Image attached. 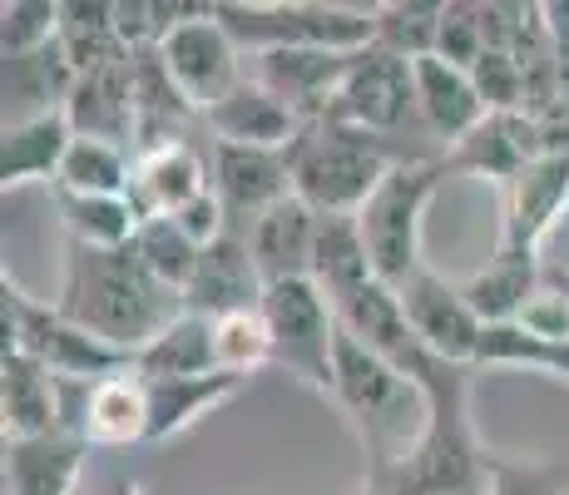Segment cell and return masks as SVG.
I'll return each instance as SVG.
<instances>
[{"label": "cell", "mask_w": 569, "mask_h": 495, "mask_svg": "<svg viewBox=\"0 0 569 495\" xmlns=\"http://www.w3.org/2000/svg\"><path fill=\"white\" fill-rule=\"evenodd\" d=\"M70 323H80L84 333H94L100 343L139 357L159 333H169L189 303L179 288L159 283L149 273V263L139 258V248H80L70 244L64 258L60 297H54Z\"/></svg>", "instance_id": "6da1fadb"}, {"label": "cell", "mask_w": 569, "mask_h": 495, "mask_svg": "<svg viewBox=\"0 0 569 495\" xmlns=\"http://www.w3.org/2000/svg\"><path fill=\"white\" fill-rule=\"evenodd\" d=\"M332 402L347 412L367 451V476L401 466L431 426V402L401 367L362 347L352 333H337V382Z\"/></svg>", "instance_id": "7a4b0ae2"}, {"label": "cell", "mask_w": 569, "mask_h": 495, "mask_svg": "<svg viewBox=\"0 0 569 495\" xmlns=\"http://www.w3.org/2000/svg\"><path fill=\"white\" fill-rule=\"evenodd\" d=\"M397 159H407V154H391L387 139L367 135V129L337 125V119H312L288 145L292 194H298L312 214H352L357 218Z\"/></svg>", "instance_id": "3957f363"}, {"label": "cell", "mask_w": 569, "mask_h": 495, "mask_svg": "<svg viewBox=\"0 0 569 495\" xmlns=\"http://www.w3.org/2000/svg\"><path fill=\"white\" fill-rule=\"evenodd\" d=\"M213 16L243 55L272 50H367L377 46V6L327 0H213Z\"/></svg>", "instance_id": "277c9868"}, {"label": "cell", "mask_w": 569, "mask_h": 495, "mask_svg": "<svg viewBox=\"0 0 569 495\" xmlns=\"http://www.w3.org/2000/svg\"><path fill=\"white\" fill-rule=\"evenodd\" d=\"M446 159H397L391 174L377 184V194L362 204L357 224H362V244L387 288H401L411 273H421V228L426 208H431L436 189L446 179Z\"/></svg>", "instance_id": "5b68a950"}, {"label": "cell", "mask_w": 569, "mask_h": 495, "mask_svg": "<svg viewBox=\"0 0 569 495\" xmlns=\"http://www.w3.org/2000/svg\"><path fill=\"white\" fill-rule=\"evenodd\" d=\"M0 327H6V352H26L40 367H50L64 387H90L114 372H129L134 357L119 347L100 343L94 333H84L80 323L60 313L54 303H40L16 283H0Z\"/></svg>", "instance_id": "8992f818"}, {"label": "cell", "mask_w": 569, "mask_h": 495, "mask_svg": "<svg viewBox=\"0 0 569 495\" xmlns=\"http://www.w3.org/2000/svg\"><path fill=\"white\" fill-rule=\"evenodd\" d=\"M262 317L272 333V362L288 367V377L308 382L312 392L332 396L337 382V307L312 278L268 283L262 293Z\"/></svg>", "instance_id": "52a82bcc"}, {"label": "cell", "mask_w": 569, "mask_h": 495, "mask_svg": "<svg viewBox=\"0 0 569 495\" xmlns=\"http://www.w3.org/2000/svg\"><path fill=\"white\" fill-rule=\"evenodd\" d=\"M159 60L169 70V80L179 85V95L193 105V115H208L228 90L243 85V50L223 30V20L213 16V6L169 30L159 46Z\"/></svg>", "instance_id": "ba28073f"}, {"label": "cell", "mask_w": 569, "mask_h": 495, "mask_svg": "<svg viewBox=\"0 0 569 495\" xmlns=\"http://www.w3.org/2000/svg\"><path fill=\"white\" fill-rule=\"evenodd\" d=\"M411 109H416L411 60H401V55H391L381 46H367V50H357V60H352V70H347L332 109H327V119L387 139L407 125Z\"/></svg>", "instance_id": "9c48e42d"}, {"label": "cell", "mask_w": 569, "mask_h": 495, "mask_svg": "<svg viewBox=\"0 0 569 495\" xmlns=\"http://www.w3.org/2000/svg\"><path fill=\"white\" fill-rule=\"evenodd\" d=\"M397 297H401V313H407V327L426 352H436L441 362H456V367H476L486 323L476 317V307L466 303V293L456 283L421 268L401 283Z\"/></svg>", "instance_id": "30bf717a"}, {"label": "cell", "mask_w": 569, "mask_h": 495, "mask_svg": "<svg viewBox=\"0 0 569 495\" xmlns=\"http://www.w3.org/2000/svg\"><path fill=\"white\" fill-rule=\"evenodd\" d=\"M213 194L228 214V228H233V234H248L268 208H278L282 198H292L288 154L213 145Z\"/></svg>", "instance_id": "8fae6325"}, {"label": "cell", "mask_w": 569, "mask_h": 495, "mask_svg": "<svg viewBox=\"0 0 569 495\" xmlns=\"http://www.w3.org/2000/svg\"><path fill=\"white\" fill-rule=\"evenodd\" d=\"M262 293H268V283H262L248 238L223 234L218 244H208L199 253V268H193L189 288H183V303H189V313L218 323V317H233V313H258Z\"/></svg>", "instance_id": "7c38bea8"}, {"label": "cell", "mask_w": 569, "mask_h": 495, "mask_svg": "<svg viewBox=\"0 0 569 495\" xmlns=\"http://www.w3.org/2000/svg\"><path fill=\"white\" fill-rule=\"evenodd\" d=\"M569 208V154H540L525 164L516 179L506 184V228H500V248L540 253L550 228Z\"/></svg>", "instance_id": "4fadbf2b"}, {"label": "cell", "mask_w": 569, "mask_h": 495, "mask_svg": "<svg viewBox=\"0 0 569 495\" xmlns=\"http://www.w3.org/2000/svg\"><path fill=\"white\" fill-rule=\"evenodd\" d=\"M253 80L268 85L302 125L312 119H327L337 90H342L347 70H352L357 50L342 55V50H272V55H253Z\"/></svg>", "instance_id": "5bb4252c"}, {"label": "cell", "mask_w": 569, "mask_h": 495, "mask_svg": "<svg viewBox=\"0 0 569 495\" xmlns=\"http://www.w3.org/2000/svg\"><path fill=\"white\" fill-rule=\"evenodd\" d=\"M545 149V129H540V115L535 109H496L486 115L476 129L451 145L446 154V169H461V174H486V179H500L510 184L525 164H535Z\"/></svg>", "instance_id": "9a60e30c"}, {"label": "cell", "mask_w": 569, "mask_h": 495, "mask_svg": "<svg viewBox=\"0 0 569 495\" xmlns=\"http://www.w3.org/2000/svg\"><path fill=\"white\" fill-rule=\"evenodd\" d=\"M0 426H6V442H36V436L70 432L64 382L26 352L0 357Z\"/></svg>", "instance_id": "2e32d148"}, {"label": "cell", "mask_w": 569, "mask_h": 495, "mask_svg": "<svg viewBox=\"0 0 569 495\" xmlns=\"http://www.w3.org/2000/svg\"><path fill=\"white\" fill-rule=\"evenodd\" d=\"M70 432H80L90 446L149 442V382L129 367V372H114V377L80 387V406H74Z\"/></svg>", "instance_id": "e0dca14e"}, {"label": "cell", "mask_w": 569, "mask_h": 495, "mask_svg": "<svg viewBox=\"0 0 569 495\" xmlns=\"http://www.w3.org/2000/svg\"><path fill=\"white\" fill-rule=\"evenodd\" d=\"M208 129H213V145H243V149H278L288 154V145L298 139L302 119L282 105L268 85H258L253 75H243L238 90H228L208 109Z\"/></svg>", "instance_id": "ac0fdd59"}, {"label": "cell", "mask_w": 569, "mask_h": 495, "mask_svg": "<svg viewBox=\"0 0 569 495\" xmlns=\"http://www.w3.org/2000/svg\"><path fill=\"white\" fill-rule=\"evenodd\" d=\"M64 119H70L74 139H104V145L124 149L139 135L134 119V60H119L109 70L80 75L70 99H64Z\"/></svg>", "instance_id": "d6986e66"}, {"label": "cell", "mask_w": 569, "mask_h": 495, "mask_svg": "<svg viewBox=\"0 0 569 495\" xmlns=\"http://www.w3.org/2000/svg\"><path fill=\"white\" fill-rule=\"evenodd\" d=\"M213 189L208 164L199 149L173 139V145L134 154V184H129V204L139 208V218H169L179 208H189L199 194Z\"/></svg>", "instance_id": "ffe728a7"}, {"label": "cell", "mask_w": 569, "mask_h": 495, "mask_svg": "<svg viewBox=\"0 0 569 495\" xmlns=\"http://www.w3.org/2000/svg\"><path fill=\"white\" fill-rule=\"evenodd\" d=\"M84 466H90V442L80 432L6 442V495H74Z\"/></svg>", "instance_id": "44dd1931"}, {"label": "cell", "mask_w": 569, "mask_h": 495, "mask_svg": "<svg viewBox=\"0 0 569 495\" xmlns=\"http://www.w3.org/2000/svg\"><path fill=\"white\" fill-rule=\"evenodd\" d=\"M411 75H416V115L441 139H451V145H461L470 129L490 115L476 75L461 70V65L441 60V55H426V60H411Z\"/></svg>", "instance_id": "7402d4cb"}, {"label": "cell", "mask_w": 569, "mask_h": 495, "mask_svg": "<svg viewBox=\"0 0 569 495\" xmlns=\"http://www.w3.org/2000/svg\"><path fill=\"white\" fill-rule=\"evenodd\" d=\"M248 248L262 273V283H292V278H312V244H317V214L302 204L298 194L282 198L278 208L258 218L248 228Z\"/></svg>", "instance_id": "603a6c76"}, {"label": "cell", "mask_w": 569, "mask_h": 495, "mask_svg": "<svg viewBox=\"0 0 569 495\" xmlns=\"http://www.w3.org/2000/svg\"><path fill=\"white\" fill-rule=\"evenodd\" d=\"M74 145L70 119L60 115H40L26 125H10L0 139V184L10 189H26V184H54L60 179V164Z\"/></svg>", "instance_id": "cb8c5ba5"}, {"label": "cell", "mask_w": 569, "mask_h": 495, "mask_svg": "<svg viewBox=\"0 0 569 495\" xmlns=\"http://www.w3.org/2000/svg\"><path fill=\"white\" fill-rule=\"evenodd\" d=\"M248 377L233 372H208V377H173V382H149V442H169L203 422L208 412H218L223 402H233L243 392Z\"/></svg>", "instance_id": "d4e9b609"}, {"label": "cell", "mask_w": 569, "mask_h": 495, "mask_svg": "<svg viewBox=\"0 0 569 495\" xmlns=\"http://www.w3.org/2000/svg\"><path fill=\"white\" fill-rule=\"evenodd\" d=\"M70 90H74V70H70V60H64L60 40H54L50 50L6 60V129L26 125V119H40V115H60Z\"/></svg>", "instance_id": "484cf974"}, {"label": "cell", "mask_w": 569, "mask_h": 495, "mask_svg": "<svg viewBox=\"0 0 569 495\" xmlns=\"http://www.w3.org/2000/svg\"><path fill=\"white\" fill-rule=\"evenodd\" d=\"M540 263L535 253H520V248H496V258L476 273L470 283H461L466 303L476 307V317L486 327H500V323H516L520 307L535 297L540 288Z\"/></svg>", "instance_id": "4316f807"}, {"label": "cell", "mask_w": 569, "mask_h": 495, "mask_svg": "<svg viewBox=\"0 0 569 495\" xmlns=\"http://www.w3.org/2000/svg\"><path fill=\"white\" fill-rule=\"evenodd\" d=\"M377 278L362 244V224L352 214H317V244H312V283L327 297H347Z\"/></svg>", "instance_id": "83f0119b"}, {"label": "cell", "mask_w": 569, "mask_h": 495, "mask_svg": "<svg viewBox=\"0 0 569 495\" xmlns=\"http://www.w3.org/2000/svg\"><path fill=\"white\" fill-rule=\"evenodd\" d=\"M54 204H60L64 234L80 248H129L139 234V208L129 204V194H70L54 189Z\"/></svg>", "instance_id": "f1b7e54d"}, {"label": "cell", "mask_w": 569, "mask_h": 495, "mask_svg": "<svg viewBox=\"0 0 569 495\" xmlns=\"http://www.w3.org/2000/svg\"><path fill=\"white\" fill-rule=\"evenodd\" d=\"M134 372L144 382H173V377H208L218 372L213 357V323L199 313H183L169 333H159L154 343L134 357Z\"/></svg>", "instance_id": "f546056e"}, {"label": "cell", "mask_w": 569, "mask_h": 495, "mask_svg": "<svg viewBox=\"0 0 569 495\" xmlns=\"http://www.w3.org/2000/svg\"><path fill=\"white\" fill-rule=\"evenodd\" d=\"M446 0H387L377 6V46L401 60H426L441 46Z\"/></svg>", "instance_id": "4dcf8cb0"}, {"label": "cell", "mask_w": 569, "mask_h": 495, "mask_svg": "<svg viewBox=\"0 0 569 495\" xmlns=\"http://www.w3.org/2000/svg\"><path fill=\"white\" fill-rule=\"evenodd\" d=\"M134 184V159H129L119 145H104V139H74L70 154L60 164V179L54 189L70 194H129Z\"/></svg>", "instance_id": "1f68e13d"}, {"label": "cell", "mask_w": 569, "mask_h": 495, "mask_svg": "<svg viewBox=\"0 0 569 495\" xmlns=\"http://www.w3.org/2000/svg\"><path fill=\"white\" fill-rule=\"evenodd\" d=\"M476 367H535L569 382V343H540V337L520 333L516 323H500L486 327V337H480Z\"/></svg>", "instance_id": "d6a6232c"}, {"label": "cell", "mask_w": 569, "mask_h": 495, "mask_svg": "<svg viewBox=\"0 0 569 495\" xmlns=\"http://www.w3.org/2000/svg\"><path fill=\"white\" fill-rule=\"evenodd\" d=\"M134 248H139V258L149 263V273H154L159 283H169V288H179V293L189 288L193 268H199V253H203L179 224H173V218H144L139 234H134Z\"/></svg>", "instance_id": "836d02e7"}, {"label": "cell", "mask_w": 569, "mask_h": 495, "mask_svg": "<svg viewBox=\"0 0 569 495\" xmlns=\"http://www.w3.org/2000/svg\"><path fill=\"white\" fill-rule=\"evenodd\" d=\"M64 6L60 0H6L0 6V55L20 60V55L50 50L60 40Z\"/></svg>", "instance_id": "e575fe53"}, {"label": "cell", "mask_w": 569, "mask_h": 495, "mask_svg": "<svg viewBox=\"0 0 569 495\" xmlns=\"http://www.w3.org/2000/svg\"><path fill=\"white\" fill-rule=\"evenodd\" d=\"M213 357L218 372H233V377H253L262 362H272V333L268 317L258 313H233L213 323Z\"/></svg>", "instance_id": "d590c367"}, {"label": "cell", "mask_w": 569, "mask_h": 495, "mask_svg": "<svg viewBox=\"0 0 569 495\" xmlns=\"http://www.w3.org/2000/svg\"><path fill=\"white\" fill-rule=\"evenodd\" d=\"M486 481H490V495H569V471L550 456H506V451H490Z\"/></svg>", "instance_id": "8d00e7d4"}, {"label": "cell", "mask_w": 569, "mask_h": 495, "mask_svg": "<svg viewBox=\"0 0 569 495\" xmlns=\"http://www.w3.org/2000/svg\"><path fill=\"white\" fill-rule=\"evenodd\" d=\"M486 50H490V40H486L480 6H461V0H451V6H446V20H441V46H436V55L451 60V65H461V70H476Z\"/></svg>", "instance_id": "74e56055"}, {"label": "cell", "mask_w": 569, "mask_h": 495, "mask_svg": "<svg viewBox=\"0 0 569 495\" xmlns=\"http://www.w3.org/2000/svg\"><path fill=\"white\" fill-rule=\"evenodd\" d=\"M516 327L530 337H540V343H569V283L555 288V283L545 278L530 303L520 307Z\"/></svg>", "instance_id": "f35d334b"}, {"label": "cell", "mask_w": 569, "mask_h": 495, "mask_svg": "<svg viewBox=\"0 0 569 495\" xmlns=\"http://www.w3.org/2000/svg\"><path fill=\"white\" fill-rule=\"evenodd\" d=\"M94 495H144V486H139V481H129V476H114V481H104Z\"/></svg>", "instance_id": "ab89813d"}, {"label": "cell", "mask_w": 569, "mask_h": 495, "mask_svg": "<svg viewBox=\"0 0 569 495\" xmlns=\"http://www.w3.org/2000/svg\"><path fill=\"white\" fill-rule=\"evenodd\" d=\"M362 495H371V491H362Z\"/></svg>", "instance_id": "60d3db41"}]
</instances>
